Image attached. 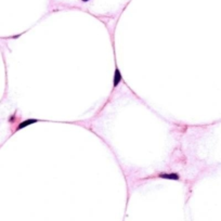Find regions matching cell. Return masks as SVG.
<instances>
[{"instance_id":"1","label":"cell","mask_w":221,"mask_h":221,"mask_svg":"<svg viewBox=\"0 0 221 221\" xmlns=\"http://www.w3.org/2000/svg\"><path fill=\"white\" fill-rule=\"evenodd\" d=\"M38 122H39V119H37V118L25 119V120L21 122V123L17 125V129H15V131H20V130H22V129H24V128L28 127V126H32V125H34V124H37Z\"/></svg>"},{"instance_id":"2","label":"cell","mask_w":221,"mask_h":221,"mask_svg":"<svg viewBox=\"0 0 221 221\" xmlns=\"http://www.w3.org/2000/svg\"><path fill=\"white\" fill-rule=\"evenodd\" d=\"M123 81V75L117 66H115L114 70V77H113V89H116L119 86V84Z\"/></svg>"},{"instance_id":"3","label":"cell","mask_w":221,"mask_h":221,"mask_svg":"<svg viewBox=\"0 0 221 221\" xmlns=\"http://www.w3.org/2000/svg\"><path fill=\"white\" fill-rule=\"evenodd\" d=\"M158 178H162V179H166V180H175V181H178V180H181L180 179V176H179V173H177V172H160L158 173Z\"/></svg>"},{"instance_id":"4","label":"cell","mask_w":221,"mask_h":221,"mask_svg":"<svg viewBox=\"0 0 221 221\" xmlns=\"http://www.w3.org/2000/svg\"><path fill=\"white\" fill-rule=\"evenodd\" d=\"M80 1H81V2H89L90 0H80Z\"/></svg>"}]
</instances>
